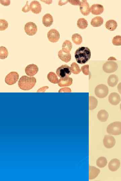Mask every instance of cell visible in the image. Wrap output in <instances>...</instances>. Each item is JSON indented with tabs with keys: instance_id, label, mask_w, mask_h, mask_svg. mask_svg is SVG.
I'll return each instance as SVG.
<instances>
[{
	"instance_id": "6da1fadb",
	"label": "cell",
	"mask_w": 121,
	"mask_h": 181,
	"mask_svg": "<svg viewBox=\"0 0 121 181\" xmlns=\"http://www.w3.org/2000/svg\"><path fill=\"white\" fill-rule=\"evenodd\" d=\"M90 50L88 47H82L78 48L75 52V57L79 64L86 63L91 57Z\"/></svg>"
},
{
	"instance_id": "7a4b0ae2",
	"label": "cell",
	"mask_w": 121,
	"mask_h": 181,
	"mask_svg": "<svg viewBox=\"0 0 121 181\" xmlns=\"http://www.w3.org/2000/svg\"><path fill=\"white\" fill-rule=\"evenodd\" d=\"M36 82V79L34 77H30L24 76H22L19 80V87L22 90H29L34 86Z\"/></svg>"
},
{
	"instance_id": "3957f363",
	"label": "cell",
	"mask_w": 121,
	"mask_h": 181,
	"mask_svg": "<svg viewBox=\"0 0 121 181\" xmlns=\"http://www.w3.org/2000/svg\"><path fill=\"white\" fill-rule=\"evenodd\" d=\"M115 58H109L108 61L106 62L103 66V70L107 73H113L117 70L118 67L117 63L113 61Z\"/></svg>"
},
{
	"instance_id": "277c9868",
	"label": "cell",
	"mask_w": 121,
	"mask_h": 181,
	"mask_svg": "<svg viewBox=\"0 0 121 181\" xmlns=\"http://www.w3.org/2000/svg\"><path fill=\"white\" fill-rule=\"evenodd\" d=\"M107 132L114 135L121 134V122L116 121L110 124L107 127Z\"/></svg>"
},
{
	"instance_id": "5b68a950",
	"label": "cell",
	"mask_w": 121,
	"mask_h": 181,
	"mask_svg": "<svg viewBox=\"0 0 121 181\" xmlns=\"http://www.w3.org/2000/svg\"><path fill=\"white\" fill-rule=\"evenodd\" d=\"M109 93V89L106 85L101 84L98 85L95 89L96 96L100 98L106 97Z\"/></svg>"
},
{
	"instance_id": "8992f818",
	"label": "cell",
	"mask_w": 121,
	"mask_h": 181,
	"mask_svg": "<svg viewBox=\"0 0 121 181\" xmlns=\"http://www.w3.org/2000/svg\"><path fill=\"white\" fill-rule=\"evenodd\" d=\"M56 73L61 78L69 77L71 74V68L66 65H63L58 68Z\"/></svg>"
},
{
	"instance_id": "52a82bcc",
	"label": "cell",
	"mask_w": 121,
	"mask_h": 181,
	"mask_svg": "<svg viewBox=\"0 0 121 181\" xmlns=\"http://www.w3.org/2000/svg\"><path fill=\"white\" fill-rule=\"evenodd\" d=\"M24 29L27 34L32 36L36 34L38 31V27L34 22H29L25 24Z\"/></svg>"
},
{
	"instance_id": "ba28073f",
	"label": "cell",
	"mask_w": 121,
	"mask_h": 181,
	"mask_svg": "<svg viewBox=\"0 0 121 181\" xmlns=\"http://www.w3.org/2000/svg\"><path fill=\"white\" fill-rule=\"evenodd\" d=\"M19 78V75L17 72L12 71L8 74L5 78V82L8 85H12L15 84Z\"/></svg>"
},
{
	"instance_id": "9c48e42d",
	"label": "cell",
	"mask_w": 121,
	"mask_h": 181,
	"mask_svg": "<svg viewBox=\"0 0 121 181\" xmlns=\"http://www.w3.org/2000/svg\"><path fill=\"white\" fill-rule=\"evenodd\" d=\"M47 36L49 41L52 43L57 42L60 38L59 32L55 29H52L49 31Z\"/></svg>"
},
{
	"instance_id": "30bf717a",
	"label": "cell",
	"mask_w": 121,
	"mask_h": 181,
	"mask_svg": "<svg viewBox=\"0 0 121 181\" xmlns=\"http://www.w3.org/2000/svg\"><path fill=\"white\" fill-rule=\"evenodd\" d=\"M79 6L80 11L83 15L87 16L91 12V8L87 1H82L80 2Z\"/></svg>"
},
{
	"instance_id": "8fae6325",
	"label": "cell",
	"mask_w": 121,
	"mask_h": 181,
	"mask_svg": "<svg viewBox=\"0 0 121 181\" xmlns=\"http://www.w3.org/2000/svg\"><path fill=\"white\" fill-rule=\"evenodd\" d=\"M103 144L104 146L107 148L110 149L113 147L115 144V138L112 136L106 135L103 139Z\"/></svg>"
},
{
	"instance_id": "7c38bea8",
	"label": "cell",
	"mask_w": 121,
	"mask_h": 181,
	"mask_svg": "<svg viewBox=\"0 0 121 181\" xmlns=\"http://www.w3.org/2000/svg\"><path fill=\"white\" fill-rule=\"evenodd\" d=\"M38 71V67L34 64H31L27 66L25 69L26 74L29 76H33L37 74Z\"/></svg>"
},
{
	"instance_id": "4fadbf2b",
	"label": "cell",
	"mask_w": 121,
	"mask_h": 181,
	"mask_svg": "<svg viewBox=\"0 0 121 181\" xmlns=\"http://www.w3.org/2000/svg\"><path fill=\"white\" fill-rule=\"evenodd\" d=\"M108 100L111 105H118L121 101L119 95L115 92L111 93L109 96Z\"/></svg>"
},
{
	"instance_id": "5bb4252c",
	"label": "cell",
	"mask_w": 121,
	"mask_h": 181,
	"mask_svg": "<svg viewBox=\"0 0 121 181\" xmlns=\"http://www.w3.org/2000/svg\"><path fill=\"white\" fill-rule=\"evenodd\" d=\"M30 11L35 14H39L41 12L42 7L41 4L37 1H33L30 4Z\"/></svg>"
},
{
	"instance_id": "9a60e30c",
	"label": "cell",
	"mask_w": 121,
	"mask_h": 181,
	"mask_svg": "<svg viewBox=\"0 0 121 181\" xmlns=\"http://www.w3.org/2000/svg\"><path fill=\"white\" fill-rule=\"evenodd\" d=\"M91 12L93 15H100L103 12V6L100 4H94L91 7Z\"/></svg>"
},
{
	"instance_id": "2e32d148",
	"label": "cell",
	"mask_w": 121,
	"mask_h": 181,
	"mask_svg": "<svg viewBox=\"0 0 121 181\" xmlns=\"http://www.w3.org/2000/svg\"><path fill=\"white\" fill-rule=\"evenodd\" d=\"M120 165V161L118 159L115 158L109 162L108 168L111 171L114 172L117 171L119 169Z\"/></svg>"
},
{
	"instance_id": "e0dca14e",
	"label": "cell",
	"mask_w": 121,
	"mask_h": 181,
	"mask_svg": "<svg viewBox=\"0 0 121 181\" xmlns=\"http://www.w3.org/2000/svg\"><path fill=\"white\" fill-rule=\"evenodd\" d=\"M58 56L61 60L65 62H68L71 60V56L70 53L65 52L62 49L58 52Z\"/></svg>"
},
{
	"instance_id": "ac0fdd59",
	"label": "cell",
	"mask_w": 121,
	"mask_h": 181,
	"mask_svg": "<svg viewBox=\"0 0 121 181\" xmlns=\"http://www.w3.org/2000/svg\"><path fill=\"white\" fill-rule=\"evenodd\" d=\"M73 79L67 77L64 78H61L58 82V85L60 87L69 86L73 84Z\"/></svg>"
},
{
	"instance_id": "d6986e66",
	"label": "cell",
	"mask_w": 121,
	"mask_h": 181,
	"mask_svg": "<svg viewBox=\"0 0 121 181\" xmlns=\"http://www.w3.org/2000/svg\"><path fill=\"white\" fill-rule=\"evenodd\" d=\"M89 179H93L96 178L100 173V170L95 167L89 166Z\"/></svg>"
},
{
	"instance_id": "ffe728a7",
	"label": "cell",
	"mask_w": 121,
	"mask_h": 181,
	"mask_svg": "<svg viewBox=\"0 0 121 181\" xmlns=\"http://www.w3.org/2000/svg\"><path fill=\"white\" fill-rule=\"evenodd\" d=\"M53 17L50 13H47L43 17V23L47 27H50L53 24Z\"/></svg>"
},
{
	"instance_id": "44dd1931",
	"label": "cell",
	"mask_w": 121,
	"mask_h": 181,
	"mask_svg": "<svg viewBox=\"0 0 121 181\" xmlns=\"http://www.w3.org/2000/svg\"><path fill=\"white\" fill-rule=\"evenodd\" d=\"M118 81V76L115 75H110L108 79L107 83L109 86L114 87L117 85Z\"/></svg>"
},
{
	"instance_id": "7402d4cb",
	"label": "cell",
	"mask_w": 121,
	"mask_h": 181,
	"mask_svg": "<svg viewBox=\"0 0 121 181\" xmlns=\"http://www.w3.org/2000/svg\"><path fill=\"white\" fill-rule=\"evenodd\" d=\"M103 18L99 16H97L93 19L91 21V25L94 27H100L103 23Z\"/></svg>"
},
{
	"instance_id": "603a6c76",
	"label": "cell",
	"mask_w": 121,
	"mask_h": 181,
	"mask_svg": "<svg viewBox=\"0 0 121 181\" xmlns=\"http://www.w3.org/2000/svg\"><path fill=\"white\" fill-rule=\"evenodd\" d=\"M98 120L101 122L106 121L109 117V114L105 110H101L98 111L97 115Z\"/></svg>"
},
{
	"instance_id": "cb8c5ba5",
	"label": "cell",
	"mask_w": 121,
	"mask_h": 181,
	"mask_svg": "<svg viewBox=\"0 0 121 181\" xmlns=\"http://www.w3.org/2000/svg\"><path fill=\"white\" fill-rule=\"evenodd\" d=\"M106 28L110 31H114L118 27L117 22L113 20L107 21L105 25Z\"/></svg>"
},
{
	"instance_id": "d4e9b609",
	"label": "cell",
	"mask_w": 121,
	"mask_h": 181,
	"mask_svg": "<svg viewBox=\"0 0 121 181\" xmlns=\"http://www.w3.org/2000/svg\"><path fill=\"white\" fill-rule=\"evenodd\" d=\"M89 108L90 110H93L95 109L98 105V100L96 98L93 96L89 97Z\"/></svg>"
},
{
	"instance_id": "484cf974",
	"label": "cell",
	"mask_w": 121,
	"mask_h": 181,
	"mask_svg": "<svg viewBox=\"0 0 121 181\" xmlns=\"http://www.w3.org/2000/svg\"><path fill=\"white\" fill-rule=\"evenodd\" d=\"M62 50L64 51L70 52L73 48L72 43L69 40H66L62 45Z\"/></svg>"
},
{
	"instance_id": "4316f807",
	"label": "cell",
	"mask_w": 121,
	"mask_h": 181,
	"mask_svg": "<svg viewBox=\"0 0 121 181\" xmlns=\"http://www.w3.org/2000/svg\"><path fill=\"white\" fill-rule=\"evenodd\" d=\"M48 79V81L52 83L56 84L58 83L59 81L57 75L53 72H49L47 76Z\"/></svg>"
},
{
	"instance_id": "83f0119b",
	"label": "cell",
	"mask_w": 121,
	"mask_h": 181,
	"mask_svg": "<svg viewBox=\"0 0 121 181\" xmlns=\"http://www.w3.org/2000/svg\"><path fill=\"white\" fill-rule=\"evenodd\" d=\"M77 26L80 29H85L88 26V22L84 18H80L78 21Z\"/></svg>"
},
{
	"instance_id": "f1b7e54d",
	"label": "cell",
	"mask_w": 121,
	"mask_h": 181,
	"mask_svg": "<svg viewBox=\"0 0 121 181\" xmlns=\"http://www.w3.org/2000/svg\"><path fill=\"white\" fill-rule=\"evenodd\" d=\"M107 164L106 158L103 157H101L98 158L96 161L97 166L100 168H103L106 166Z\"/></svg>"
},
{
	"instance_id": "f546056e",
	"label": "cell",
	"mask_w": 121,
	"mask_h": 181,
	"mask_svg": "<svg viewBox=\"0 0 121 181\" xmlns=\"http://www.w3.org/2000/svg\"><path fill=\"white\" fill-rule=\"evenodd\" d=\"M72 39L73 42L76 45H79L83 42L82 36L78 34H74L72 36Z\"/></svg>"
},
{
	"instance_id": "4dcf8cb0",
	"label": "cell",
	"mask_w": 121,
	"mask_h": 181,
	"mask_svg": "<svg viewBox=\"0 0 121 181\" xmlns=\"http://www.w3.org/2000/svg\"><path fill=\"white\" fill-rule=\"evenodd\" d=\"M70 68L71 72L74 74H78L81 72L79 67L75 62H73L71 65Z\"/></svg>"
},
{
	"instance_id": "1f68e13d",
	"label": "cell",
	"mask_w": 121,
	"mask_h": 181,
	"mask_svg": "<svg viewBox=\"0 0 121 181\" xmlns=\"http://www.w3.org/2000/svg\"><path fill=\"white\" fill-rule=\"evenodd\" d=\"M8 54V51L6 48L3 46L0 47V58L1 59H5L7 57Z\"/></svg>"
},
{
	"instance_id": "d6a6232c",
	"label": "cell",
	"mask_w": 121,
	"mask_h": 181,
	"mask_svg": "<svg viewBox=\"0 0 121 181\" xmlns=\"http://www.w3.org/2000/svg\"><path fill=\"white\" fill-rule=\"evenodd\" d=\"M112 42L115 46H120L121 45V36H116L113 38Z\"/></svg>"
},
{
	"instance_id": "836d02e7",
	"label": "cell",
	"mask_w": 121,
	"mask_h": 181,
	"mask_svg": "<svg viewBox=\"0 0 121 181\" xmlns=\"http://www.w3.org/2000/svg\"><path fill=\"white\" fill-rule=\"evenodd\" d=\"M8 22L5 20H0V31H4L8 27Z\"/></svg>"
},
{
	"instance_id": "e575fe53",
	"label": "cell",
	"mask_w": 121,
	"mask_h": 181,
	"mask_svg": "<svg viewBox=\"0 0 121 181\" xmlns=\"http://www.w3.org/2000/svg\"><path fill=\"white\" fill-rule=\"evenodd\" d=\"M83 73L86 75H88L90 74V72L89 71L88 65H84L81 67V69Z\"/></svg>"
},
{
	"instance_id": "d590c367",
	"label": "cell",
	"mask_w": 121,
	"mask_h": 181,
	"mask_svg": "<svg viewBox=\"0 0 121 181\" xmlns=\"http://www.w3.org/2000/svg\"><path fill=\"white\" fill-rule=\"evenodd\" d=\"M30 11V6L28 4V2H27L26 5L22 8V11L24 12H27Z\"/></svg>"
},
{
	"instance_id": "8d00e7d4",
	"label": "cell",
	"mask_w": 121,
	"mask_h": 181,
	"mask_svg": "<svg viewBox=\"0 0 121 181\" xmlns=\"http://www.w3.org/2000/svg\"><path fill=\"white\" fill-rule=\"evenodd\" d=\"M0 2H1V4H2L3 5L5 6H9L10 4V1H8V0H1L0 1Z\"/></svg>"
},
{
	"instance_id": "74e56055",
	"label": "cell",
	"mask_w": 121,
	"mask_h": 181,
	"mask_svg": "<svg viewBox=\"0 0 121 181\" xmlns=\"http://www.w3.org/2000/svg\"><path fill=\"white\" fill-rule=\"evenodd\" d=\"M68 2L73 5H80V1H68Z\"/></svg>"
},
{
	"instance_id": "f35d334b",
	"label": "cell",
	"mask_w": 121,
	"mask_h": 181,
	"mask_svg": "<svg viewBox=\"0 0 121 181\" xmlns=\"http://www.w3.org/2000/svg\"><path fill=\"white\" fill-rule=\"evenodd\" d=\"M71 90L69 88H64L60 90L59 92H71Z\"/></svg>"
},
{
	"instance_id": "ab89813d",
	"label": "cell",
	"mask_w": 121,
	"mask_h": 181,
	"mask_svg": "<svg viewBox=\"0 0 121 181\" xmlns=\"http://www.w3.org/2000/svg\"><path fill=\"white\" fill-rule=\"evenodd\" d=\"M48 87H42L41 89H39L38 92H43V90H44L45 91V90L46 89V90L47 89H48Z\"/></svg>"
},
{
	"instance_id": "60d3db41",
	"label": "cell",
	"mask_w": 121,
	"mask_h": 181,
	"mask_svg": "<svg viewBox=\"0 0 121 181\" xmlns=\"http://www.w3.org/2000/svg\"><path fill=\"white\" fill-rule=\"evenodd\" d=\"M62 2H61L60 1H59V5L61 6L64 5V4H66V3H67L68 2V1H65L64 2H63V1H62Z\"/></svg>"
},
{
	"instance_id": "b9f144b4",
	"label": "cell",
	"mask_w": 121,
	"mask_h": 181,
	"mask_svg": "<svg viewBox=\"0 0 121 181\" xmlns=\"http://www.w3.org/2000/svg\"><path fill=\"white\" fill-rule=\"evenodd\" d=\"M117 88L118 92L121 94V82L118 84Z\"/></svg>"
},
{
	"instance_id": "7bdbcfd3",
	"label": "cell",
	"mask_w": 121,
	"mask_h": 181,
	"mask_svg": "<svg viewBox=\"0 0 121 181\" xmlns=\"http://www.w3.org/2000/svg\"><path fill=\"white\" fill-rule=\"evenodd\" d=\"M120 109L121 110V103L120 105Z\"/></svg>"
}]
</instances>
